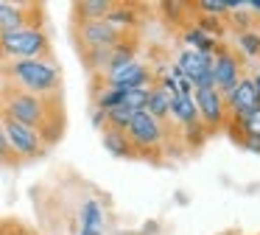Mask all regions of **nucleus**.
<instances>
[{"mask_svg": "<svg viewBox=\"0 0 260 235\" xmlns=\"http://www.w3.org/2000/svg\"><path fill=\"white\" fill-rule=\"evenodd\" d=\"M0 81L6 87L40 95V98H53L62 90V67L56 65L53 56L9 62V65H0Z\"/></svg>", "mask_w": 260, "mask_h": 235, "instance_id": "nucleus-1", "label": "nucleus"}, {"mask_svg": "<svg viewBox=\"0 0 260 235\" xmlns=\"http://www.w3.org/2000/svg\"><path fill=\"white\" fill-rule=\"evenodd\" d=\"M56 112H62L59 95H53V98H40V95L23 93V90L6 87V84L0 87V115L14 121V123H23V126L40 132Z\"/></svg>", "mask_w": 260, "mask_h": 235, "instance_id": "nucleus-2", "label": "nucleus"}, {"mask_svg": "<svg viewBox=\"0 0 260 235\" xmlns=\"http://www.w3.org/2000/svg\"><path fill=\"white\" fill-rule=\"evenodd\" d=\"M51 56V37L42 25H23L0 34V65Z\"/></svg>", "mask_w": 260, "mask_h": 235, "instance_id": "nucleus-3", "label": "nucleus"}, {"mask_svg": "<svg viewBox=\"0 0 260 235\" xmlns=\"http://www.w3.org/2000/svg\"><path fill=\"white\" fill-rule=\"evenodd\" d=\"M126 137H129L132 149H135V157L157 162L165 151V140L171 137V129L168 123H159L151 115H146V112H137L135 121L126 129Z\"/></svg>", "mask_w": 260, "mask_h": 235, "instance_id": "nucleus-4", "label": "nucleus"}, {"mask_svg": "<svg viewBox=\"0 0 260 235\" xmlns=\"http://www.w3.org/2000/svg\"><path fill=\"white\" fill-rule=\"evenodd\" d=\"M3 129H6V140H9V149H12L14 162L17 160H37V157H42L48 151L45 140L40 137L37 129H28V126H23V123H14V121H9V118H3Z\"/></svg>", "mask_w": 260, "mask_h": 235, "instance_id": "nucleus-5", "label": "nucleus"}, {"mask_svg": "<svg viewBox=\"0 0 260 235\" xmlns=\"http://www.w3.org/2000/svg\"><path fill=\"white\" fill-rule=\"evenodd\" d=\"M210 73H213V84L218 93H226L232 90L243 76H246V67H243V59L230 48V45L221 42L218 50L213 53V65H210Z\"/></svg>", "mask_w": 260, "mask_h": 235, "instance_id": "nucleus-6", "label": "nucleus"}, {"mask_svg": "<svg viewBox=\"0 0 260 235\" xmlns=\"http://www.w3.org/2000/svg\"><path fill=\"white\" fill-rule=\"evenodd\" d=\"M193 101H196V109H199V123H202L210 134L226 129L230 112H226V104H224V93H218L215 87L193 90Z\"/></svg>", "mask_w": 260, "mask_h": 235, "instance_id": "nucleus-7", "label": "nucleus"}, {"mask_svg": "<svg viewBox=\"0 0 260 235\" xmlns=\"http://www.w3.org/2000/svg\"><path fill=\"white\" fill-rule=\"evenodd\" d=\"M126 34H120L118 28H112L107 20H92V22H76V42L81 45V50L90 48H115L118 42H123Z\"/></svg>", "mask_w": 260, "mask_h": 235, "instance_id": "nucleus-8", "label": "nucleus"}, {"mask_svg": "<svg viewBox=\"0 0 260 235\" xmlns=\"http://www.w3.org/2000/svg\"><path fill=\"white\" fill-rule=\"evenodd\" d=\"M98 81L104 87H112V90H148L154 84V76H151V67L146 62L135 59L132 65L120 67V70L109 73V76H101Z\"/></svg>", "mask_w": 260, "mask_h": 235, "instance_id": "nucleus-9", "label": "nucleus"}, {"mask_svg": "<svg viewBox=\"0 0 260 235\" xmlns=\"http://www.w3.org/2000/svg\"><path fill=\"white\" fill-rule=\"evenodd\" d=\"M23 25H42V6L0 0V34L23 28Z\"/></svg>", "mask_w": 260, "mask_h": 235, "instance_id": "nucleus-10", "label": "nucleus"}, {"mask_svg": "<svg viewBox=\"0 0 260 235\" xmlns=\"http://www.w3.org/2000/svg\"><path fill=\"white\" fill-rule=\"evenodd\" d=\"M224 104H226L230 118L246 115V112H252L254 106H260V98H257V93H254V87H252V78H249V73H246V76H243L232 90H226V93H224Z\"/></svg>", "mask_w": 260, "mask_h": 235, "instance_id": "nucleus-11", "label": "nucleus"}, {"mask_svg": "<svg viewBox=\"0 0 260 235\" xmlns=\"http://www.w3.org/2000/svg\"><path fill=\"white\" fill-rule=\"evenodd\" d=\"M107 22L112 28H118L120 34H126V37H135V31L143 22V11L135 3H115L107 14Z\"/></svg>", "mask_w": 260, "mask_h": 235, "instance_id": "nucleus-12", "label": "nucleus"}, {"mask_svg": "<svg viewBox=\"0 0 260 235\" xmlns=\"http://www.w3.org/2000/svg\"><path fill=\"white\" fill-rule=\"evenodd\" d=\"M174 65L182 70V76L187 78V81H196L202 73H207L210 70V65H213V56L210 53H202V50H190V48H182V50H176V59H174Z\"/></svg>", "mask_w": 260, "mask_h": 235, "instance_id": "nucleus-13", "label": "nucleus"}, {"mask_svg": "<svg viewBox=\"0 0 260 235\" xmlns=\"http://www.w3.org/2000/svg\"><path fill=\"white\" fill-rule=\"evenodd\" d=\"M226 132H230V137L235 140L238 145H241L243 140H260V106H254L246 115L230 118Z\"/></svg>", "mask_w": 260, "mask_h": 235, "instance_id": "nucleus-14", "label": "nucleus"}, {"mask_svg": "<svg viewBox=\"0 0 260 235\" xmlns=\"http://www.w3.org/2000/svg\"><path fill=\"white\" fill-rule=\"evenodd\" d=\"M171 123L176 129H190L199 123V109H196V101L193 95H174L171 98Z\"/></svg>", "mask_w": 260, "mask_h": 235, "instance_id": "nucleus-15", "label": "nucleus"}, {"mask_svg": "<svg viewBox=\"0 0 260 235\" xmlns=\"http://www.w3.org/2000/svg\"><path fill=\"white\" fill-rule=\"evenodd\" d=\"M81 229L79 235H104V207L98 199H87L79 210Z\"/></svg>", "mask_w": 260, "mask_h": 235, "instance_id": "nucleus-16", "label": "nucleus"}, {"mask_svg": "<svg viewBox=\"0 0 260 235\" xmlns=\"http://www.w3.org/2000/svg\"><path fill=\"white\" fill-rule=\"evenodd\" d=\"M101 143H104V149H107L115 160H135V149H132L126 132H120V129H109L107 126L101 132Z\"/></svg>", "mask_w": 260, "mask_h": 235, "instance_id": "nucleus-17", "label": "nucleus"}, {"mask_svg": "<svg viewBox=\"0 0 260 235\" xmlns=\"http://www.w3.org/2000/svg\"><path fill=\"white\" fill-rule=\"evenodd\" d=\"M182 48H190V50H202V53H210L213 56L215 50H218V39H213V37H207V34L202 31L199 25H193V22H187L185 28H182Z\"/></svg>", "mask_w": 260, "mask_h": 235, "instance_id": "nucleus-18", "label": "nucleus"}, {"mask_svg": "<svg viewBox=\"0 0 260 235\" xmlns=\"http://www.w3.org/2000/svg\"><path fill=\"white\" fill-rule=\"evenodd\" d=\"M112 6H115V0H79V3H73V17H76V22L107 20Z\"/></svg>", "mask_w": 260, "mask_h": 235, "instance_id": "nucleus-19", "label": "nucleus"}, {"mask_svg": "<svg viewBox=\"0 0 260 235\" xmlns=\"http://www.w3.org/2000/svg\"><path fill=\"white\" fill-rule=\"evenodd\" d=\"M146 115H151L154 121H159V123H168V118H171V95L168 93H162L159 87H154L151 84V90H148V101H146Z\"/></svg>", "mask_w": 260, "mask_h": 235, "instance_id": "nucleus-20", "label": "nucleus"}, {"mask_svg": "<svg viewBox=\"0 0 260 235\" xmlns=\"http://www.w3.org/2000/svg\"><path fill=\"white\" fill-rule=\"evenodd\" d=\"M193 6V14H207V17H221L226 20L230 11L243 9V0H196Z\"/></svg>", "mask_w": 260, "mask_h": 235, "instance_id": "nucleus-21", "label": "nucleus"}, {"mask_svg": "<svg viewBox=\"0 0 260 235\" xmlns=\"http://www.w3.org/2000/svg\"><path fill=\"white\" fill-rule=\"evenodd\" d=\"M232 50H241V59H260V28L235 34V48Z\"/></svg>", "mask_w": 260, "mask_h": 235, "instance_id": "nucleus-22", "label": "nucleus"}, {"mask_svg": "<svg viewBox=\"0 0 260 235\" xmlns=\"http://www.w3.org/2000/svg\"><path fill=\"white\" fill-rule=\"evenodd\" d=\"M109 53H112V48H90V50H81V62H84V67L98 78V76H104V70H107Z\"/></svg>", "mask_w": 260, "mask_h": 235, "instance_id": "nucleus-23", "label": "nucleus"}, {"mask_svg": "<svg viewBox=\"0 0 260 235\" xmlns=\"http://www.w3.org/2000/svg\"><path fill=\"white\" fill-rule=\"evenodd\" d=\"M159 9H162V14L168 17L174 25H182V28L187 25V17L193 14V6L185 3V0H162Z\"/></svg>", "mask_w": 260, "mask_h": 235, "instance_id": "nucleus-24", "label": "nucleus"}, {"mask_svg": "<svg viewBox=\"0 0 260 235\" xmlns=\"http://www.w3.org/2000/svg\"><path fill=\"white\" fill-rule=\"evenodd\" d=\"M193 25H199L207 37L213 39H224L226 37V20H221V17H207V14H193Z\"/></svg>", "mask_w": 260, "mask_h": 235, "instance_id": "nucleus-25", "label": "nucleus"}, {"mask_svg": "<svg viewBox=\"0 0 260 235\" xmlns=\"http://www.w3.org/2000/svg\"><path fill=\"white\" fill-rule=\"evenodd\" d=\"M226 25H230L235 34H241V31L254 28V17H252L249 9H238V11H230V14H226ZM230 28H226V31H230Z\"/></svg>", "mask_w": 260, "mask_h": 235, "instance_id": "nucleus-26", "label": "nucleus"}, {"mask_svg": "<svg viewBox=\"0 0 260 235\" xmlns=\"http://www.w3.org/2000/svg\"><path fill=\"white\" fill-rule=\"evenodd\" d=\"M135 115H137V112L129 109V106H118V109L107 112V126H109V129H120V132H126V129H129V123L135 121Z\"/></svg>", "mask_w": 260, "mask_h": 235, "instance_id": "nucleus-27", "label": "nucleus"}, {"mask_svg": "<svg viewBox=\"0 0 260 235\" xmlns=\"http://www.w3.org/2000/svg\"><path fill=\"white\" fill-rule=\"evenodd\" d=\"M207 137H210V132L202 123H196V126H190V129H182V143H185V149H202Z\"/></svg>", "mask_w": 260, "mask_h": 235, "instance_id": "nucleus-28", "label": "nucleus"}, {"mask_svg": "<svg viewBox=\"0 0 260 235\" xmlns=\"http://www.w3.org/2000/svg\"><path fill=\"white\" fill-rule=\"evenodd\" d=\"M148 90H126L123 106H129V109H135V112H143L146 109V101H148Z\"/></svg>", "mask_w": 260, "mask_h": 235, "instance_id": "nucleus-29", "label": "nucleus"}, {"mask_svg": "<svg viewBox=\"0 0 260 235\" xmlns=\"http://www.w3.org/2000/svg\"><path fill=\"white\" fill-rule=\"evenodd\" d=\"M14 162L12 149H9V140H6V129H3V118H0V165H9Z\"/></svg>", "mask_w": 260, "mask_h": 235, "instance_id": "nucleus-30", "label": "nucleus"}, {"mask_svg": "<svg viewBox=\"0 0 260 235\" xmlns=\"http://www.w3.org/2000/svg\"><path fill=\"white\" fill-rule=\"evenodd\" d=\"M0 235H31L28 229H23L20 224H12V221H0Z\"/></svg>", "mask_w": 260, "mask_h": 235, "instance_id": "nucleus-31", "label": "nucleus"}, {"mask_svg": "<svg viewBox=\"0 0 260 235\" xmlns=\"http://www.w3.org/2000/svg\"><path fill=\"white\" fill-rule=\"evenodd\" d=\"M90 121H92V126H95L98 132H104V129H107V112H101V109H92Z\"/></svg>", "mask_w": 260, "mask_h": 235, "instance_id": "nucleus-32", "label": "nucleus"}, {"mask_svg": "<svg viewBox=\"0 0 260 235\" xmlns=\"http://www.w3.org/2000/svg\"><path fill=\"white\" fill-rule=\"evenodd\" d=\"M140 235H159V221H146L140 229Z\"/></svg>", "mask_w": 260, "mask_h": 235, "instance_id": "nucleus-33", "label": "nucleus"}, {"mask_svg": "<svg viewBox=\"0 0 260 235\" xmlns=\"http://www.w3.org/2000/svg\"><path fill=\"white\" fill-rule=\"evenodd\" d=\"M241 149H246L249 154H260V140H243Z\"/></svg>", "mask_w": 260, "mask_h": 235, "instance_id": "nucleus-34", "label": "nucleus"}, {"mask_svg": "<svg viewBox=\"0 0 260 235\" xmlns=\"http://www.w3.org/2000/svg\"><path fill=\"white\" fill-rule=\"evenodd\" d=\"M249 78H252V87H254V93H257V98H260V65L249 73Z\"/></svg>", "mask_w": 260, "mask_h": 235, "instance_id": "nucleus-35", "label": "nucleus"}, {"mask_svg": "<svg viewBox=\"0 0 260 235\" xmlns=\"http://www.w3.org/2000/svg\"><path fill=\"white\" fill-rule=\"evenodd\" d=\"M249 11H252V17H260V0H249Z\"/></svg>", "mask_w": 260, "mask_h": 235, "instance_id": "nucleus-36", "label": "nucleus"}, {"mask_svg": "<svg viewBox=\"0 0 260 235\" xmlns=\"http://www.w3.org/2000/svg\"><path fill=\"white\" fill-rule=\"evenodd\" d=\"M176 201H179V204H187L190 199H187V193H176Z\"/></svg>", "mask_w": 260, "mask_h": 235, "instance_id": "nucleus-37", "label": "nucleus"}]
</instances>
